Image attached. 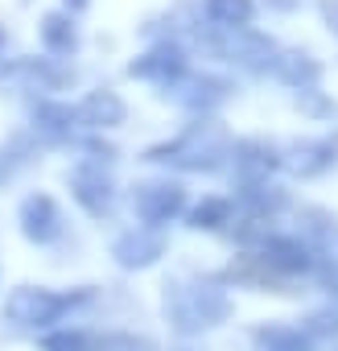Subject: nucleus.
I'll list each match as a JSON object with an SVG mask.
<instances>
[{
    "mask_svg": "<svg viewBox=\"0 0 338 351\" xmlns=\"http://www.w3.org/2000/svg\"><path fill=\"white\" fill-rule=\"evenodd\" d=\"M144 161L153 165H169L182 173H219L223 165H231V136L227 128H219L211 116H198L186 132H178L174 141H161L144 149Z\"/></svg>",
    "mask_w": 338,
    "mask_h": 351,
    "instance_id": "f257e3e1",
    "label": "nucleus"
},
{
    "mask_svg": "<svg viewBox=\"0 0 338 351\" xmlns=\"http://www.w3.org/2000/svg\"><path fill=\"white\" fill-rule=\"evenodd\" d=\"M231 318V298L215 281H174L165 285V322L178 335H203Z\"/></svg>",
    "mask_w": 338,
    "mask_h": 351,
    "instance_id": "f03ea898",
    "label": "nucleus"
},
{
    "mask_svg": "<svg viewBox=\"0 0 338 351\" xmlns=\"http://www.w3.org/2000/svg\"><path fill=\"white\" fill-rule=\"evenodd\" d=\"M95 298L91 285L83 289H46V285H17L5 298V318L21 330H50L54 322H62L70 310L87 306Z\"/></svg>",
    "mask_w": 338,
    "mask_h": 351,
    "instance_id": "7ed1b4c3",
    "label": "nucleus"
},
{
    "mask_svg": "<svg viewBox=\"0 0 338 351\" xmlns=\"http://www.w3.org/2000/svg\"><path fill=\"white\" fill-rule=\"evenodd\" d=\"M75 83V71L46 54H17V58H0V87H21V91H62Z\"/></svg>",
    "mask_w": 338,
    "mask_h": 351,
    "instance_id": "20e7f679",
    "label": "nucleus"
},
{
    "mask_svg": "<svg viewBox=\"0 0 338 351\" xmlns=\"http://www.w3.org/2000/svg\"><path fill=\"white\" fill-rule=\"evenodd\" d=\"M190 199H186V186L174 182V178H153V182H136L132 186V211L144 228H169L186 215Z\"/></svg>",
    "mask_w": 338,
    "mask_h": 351,
    "instance_id": "39448f33",
    "label": "nucleus"
},
{
    "mask_svg": "<svg viewBox=\"0 0 338 351\" xmlns=\"http://www.w3.org/2000/svg\"><path fill=\"white\" fill-rule=\"evenodd\" d=\"M215 54L223 58V62H231L235 71H244V75H272L276 71V62H281V46H276V38H268V34H260V29H235V34H227L223 42H215Z\"/></svg>",
    "mask_w": 338,
    "mask_h": 351,
    "instance_id": "423d86ee",
    "label": "nucleus"
},
{
    "mask_svg": "<svg viewBox=\"0 0 338 351\" xmlns=\"http://www.w3.org/2000/svg\"><path fill=\"white\" fill-rule=\"evenodd\" d=\"M128 75L132 79H140V83H153V87H161L165 95L174 91L186 75H190V54L178 46V42H157V46H148L144 54H136L132 62H128Z\"/></svg>",
    "mask_w": 338,
    "mask_h": 351,
    "instance_id": "0eeeda50",
    "label": "nucleus"
},
{
    "mask_svg": "<svg viewBox=\"0 0 338 351\" xmlns=\"http://www.w3.org/2000/svg\"><path fill=\"white\" fill-rule=\"evenodd\" d=\"M248 252H256L260 265L272 269L281 281L313 273V269H317V256H322L309 240H301V236H281V232H272L264 244H256V248H248Z\"/></svg>",
    "mask_w": 338,
    "mask_h": 351,
    "instance_id": "6e6552de",
    "label": "nucleus"
},
{
    "mask_svg": "<svg viewBox=\"0 0 338 351\" xmlns=\"http://www.w3.org/2000/svg\"><path fill=\"white\" fill-rule=\"evenodd\" d=\"M281 165H285V149L276 141H264V136L231 141V169L239 182H264Z\"/></svg>",
    "mask_w": 338,
    "mask_h": 351,
    "instance_id": "1a4fd4ad",
    "label": "nucleus"
},
{
    "mask_svg": "<svg viewBox=\"0 0 338 351\" xmlns=\"http://www.w3.org/2000/svg\"><path fill=\"white\" fill-rule=\"evenodd\" d=\"M70 195L75 203L87 211V215H107L116 207V182H112V173L99 165V161H79L70 169Z\"/></svg>",
    "mask_w": 338,
    "mask_h": 351,
    "instance_id": "9d476101",
    "label": "nucleus"
},
{
    "mask_svg": "<svg viewBox=\"0 0 338 351\" xmlns=\"http://www.w3.org/2000/svg\"><path fill=\"white\" fill-rule=\"evenodd\" d=\"M338 165V136H301L285 149V169H293L297 178H326Z\"/></svg>",
    "mask_w": 338,
    "mask_h": 351,
    "instance_id": "9b49d317",
    "label": "nucleus"
},
{
    "mask_svg": "<svg viewBox=\"0 0 338 351\" xmlns=\"http://www.w3.org/2000/svg\"><path fill=\"white\" fill-rule=\"evenodd\" d=\"M231 95H235V83L223 79V75H186L174 87V99L194 116H215Z\"/></svg>",
    "mask_w": 338,
    "mask_h": 351,
    "instance_id": "f8f14e48",
    "label": "nucleus"
},
{
    "mask_svg": "<svg viewBox=\"0 0 338 351\" xmlns=\"http://www.w3.org/2000/svg\"><path fill=\"white\" fill-rule=\"evenodd\" d=\"M17 223H21V236H25L29 244H38V248L54 244V240L62 236V228H66L62 207H58L50 195H29V199H21Z\"/></svg>",
    "mask_w": 338,
    "mask_h": 351,
    "instance_id": "ddd939ff",
    "label": "nucleus"
},
{
    "mask_svg": "<svg viewBox=\"0 0 338 351\" xmlns=\"http://www.w3.org/2000/svg\"><path fill=\"white\" fill-rule=\"evenodd\" d=\"M112 256H116V265L128 269V273H136V269H153V265L165 256V236H161L157 228L136 223V228H128V232L116 236Z\"/></svg>",
    "mask_w": 338,
    "mask_h": 351,
    "instance_id": "4468645a",
    "label": "nucleus"
},
{
    "mask_svg": "<svg viewBox=\"0 0 338 351\" xmlns=\"http://www.w3.org/2000/svg\"><path fill=\"white\" fill-rule=\"evenodd\" d=\"M29 128H34V136L46 141V145H66V141H75V132L83 128V120H79V108H75V104L38 99L34 112H29Z\"/></svg>",
    "mask_w": 338,
    "mask_h": 351,
    "instance_id": "2eb2a0df",
    "label": "nucleus"
},
{
    "mask_svg": "<svg viewBox=\"0 0 338 351\" xmlns=\"http://www.w3.org/2000/svg\"><path fill=\"white\" fill-rule=\"evenodd\" d=\"M289 207V191L276 186V182H239L235 186V211L244 215H260V219H272Z\"/></svg>",
    "mask_w": 338,
    "mask_h": 351,
    "instance_id": "dca6fc26",
    "label": "nucleus"
},
{
    "mask_svg": "<svg viewBox=\"0 0 338 351\" xmlns=\"http://www.w3.org/2000/svg\"><path fill=\"white\" fill-rule=\"evenodd\" d=\"M124 116H128V104L116 95V91H87L83 95V104H79V120H83V128H91V132H103V128H116V124H124Z\"/></svg>",
    "mask_w": 338,
    "mask_h": 351,
    "instance_id": "f3484780",
    "label": "nucleus"
},
{
    "mask_svg": "<svg viewBox=\"0 0 338 351\" xmlns=\"http://www.w3.org/2000/svg\"><path fill=\"white\" fill-rule=\"evenodd\" d=\"M79 42H83V34H79L75 13L54 9V13L42 17V46H46V54H54V58H70V54H79Z\"/></svg>",
    "mask_w": 338,
    "mask_h": 351,
    "instance_id": "a211bd4d",
    "label": "nucleus"
},
{
    "mask_svg": "<svg viewBox=\"0 0 338 351\" xmlns=\"http://www.w3.org/2000/svg\"><path fill=\"white\" fill-rule=\"evenodd\" d=\"M289 91H309L322 83V62L309 54V50H281V62L272 71Z\"/></svg>",
    "mask_w": 338,
    "mask_h": 351,
    "instance_id": "6ab92c4d",
    "label": "nucleus"
},
{
    "mask_svg": "<svg viewBox=\"0 0 338 351\" xmlns=\"http://www.w3.org/2000/svg\"><path fill=\"white\" fill-rule=\"evenodd\" d=\"M256 351H313V335L305 326H289V322H264L252 330Z\"/></svg>",
    "mask_w": 338,
    "mask_h": 351,
    "instance_id": "aec40b11",
    "label": "nucleus"
},
{
    "mask_svg": "<svg viewBox=\"0 0 338 351\" xmlns=\"http://www.w3.org/2000/svg\"><path fill=\"white\" fill-rule=\"evenodd\" d=\"M203 17L215 29L235 34V29H248L256 21V0H203Z\"/></svg>",
    "mask_w": 338,
    "mask_h": 351,
    "instance_id": "412c9836",
    "label": "nucleus"
},
{
    "mask_svg": "<svg viewBox=\"0 0 338 351\" xmlns=\"http://www.w3.org/2000/svg\"><path fill=\"white\" fill-rule=\"evenodd\" d=\"M227 223H235V203L231 199H203L194 207H186V228L190 232H227Z\"/></svg>",
    "mask_w": 338,
    "mask_h": 351,
    "instance_id": "4be33fe9",
    "label": "nucleus"
},
{
    "mask_svg": "<svg viewBox=\"0 0 338 351\" xmlns=\"http://www.w3.org/2000/svg\"><path fill=\"white\" fill-rule=\"evenodd\" d=\"M301 240H309L317 252L330 244V240H338V215L334 211H326V207H301Z\"/></svg>",
    "mask_w": 338,
    "mask_h": 351,
    "instance_id": "5701e85b",
    "label": "nucleus"
},
{
    "mask_svg": "<svg viewBox=\"0 0 338 351\" xmlns=\"http://www.w3.org/2000/svg\"><path fill=\"white\" fill-rule=\"evenodd\" d=\"M34 132H17V136H9V145L0 149V182H9V178H17V173L34 161Z\"/></svg>",
    "mask_w": 338,
    "mask_h": 351,
    "instance_id": "b1692460",
    "label": "nucleus"
},
{
    "mask_svg": "<svg viewBox=\"0 0 338 351\" xmlns=\"http://www.w3.org/2000/svg\"><path fill=\"white\" fill-rule=\"evenodd\" d=\"M95 335H87V330H50L46 339H42V351H95Z\"/></svg>",
    "mask_w": 338,
    "mask_h": 351,
    "instance_id": "393cba45",
    "label": "nucleus"
},
{
    "mask_svg": "<svg viewBox=\"0 0 338 351\" xmlns=\"http://www.w3.org/2000/svg\"><path fill=\"white\" fill-rule=\"evenodd\" d=\"M313 339H326V335H338V310H322V314H309L301 322Z\"/></svg>",
    "mask_w": 338,
    "mask_h": 351,
    "instance_id": "a878e982",
    "label": "nucleus"
},
{
    "mask_svg": "<svg viewBox=\"0 0 338 351\" xmlns=\"http://www.w3.org/2000/svg\"><path fill=\"white\" fill-rule=\"evenodd\" d=\"M83 161H99V165H112L116 161V149L107 145V141H99V136H91V141H83Z\"/></svg>",
    "mask_w": 338,
    "mask_h": 351,
    "instance_id": "bb28decb",
    "label": "nucleus"
},
{
    "mask_svg": "<svg viewBox=\"0 0 338 351\" xmlns=\"http://www.w3.org/2000/svg\"><path fill=\"white\" fill-rule=\"evenodd\" d=\"M322 21L330 34H338V0H322Z\"/></svg>",
    "mask_w": 338,
    "mask_h": 351,
    "instance_id": "cd10ccee",
    "label": "nucleus"
},
{
    "mask_svg": "<svg viewBox=\"0 0 338 351\" xmlns=\"http://www.w3.org/2000/svg\"><path fill=\"white\" fill-rule=\"evenodd\" d=\"M264 5L272 13H293V9H301V0H264Z\"/></svg>",
    "mask_w": 338,
    "mask_h": 351,
    "instance_id": "c85d7f7f",
    "label": "nucleus"
},
{
    "mask_svg": "<svg viewBox=\"0 0 338 351\" xmlns=\"http://www.w3.org/2000/svg\"><path fill=\"white\" fill-rule=\"evenodd\" d=\"M87 5H91V0H62V9H66V13H83Z\"/></svg>",
    "mask_w": 338,
    "mask_h": 351,
    "instance_id": "c756f323",
    "label": "nucleus"
},
{
    "mask_svg": "<svg viewBox=\"0 0 338 351\" xmlns=\"http://www.w3.org/2000/svg\"><path fill=\"white\" fill-rule=\"evenodd\" d=\"M5 50H9V29L0 25V58H5Z\"/></svg>",
    "mask_w": 338,
    "mask_h": 351,
    "instance_id": "7c9ffc66",
    "label": "nucleus"
}]
</instances>
